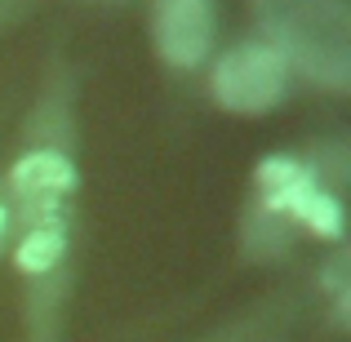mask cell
Returning <instances> with one entry per match:
<instances>
[{
    "mask_svg": "<svg viewBox=\"0 0 351 342\" xmlns=\"http://www.w3.org/2000/svg\"><path fill=\"white\" fill-rule=\"evenodd\" d=\"M254 18L285 62L316 85L351 89V14L347 0H254Z\"/></svg>",
    "mask_w": 351,
    "mask_h": 342,
    "instance_id": "cell-1",
    "label": "cell"
},
{
    "mask_svg": "<svg viewBox=\"0 0 351 342\" xmlns=\"http://www.w3.org/2000/svg\"><path fill=\"white\" fill-rule=\"evenodd\" d=\"M258 182V205L280 214L285 223L311 231L320 240H343V200L334 187H325L311 164L293 160V156H267L254 173Z\"/></svg>",
    "mask_w": 351,
    "mask_h": 342,
    "instance_id": "cell-2",
    "label": "cell"
},
{
    "mask_svg": "<svg viewBox=\"0 0 351 342\" xmlns=\"http://www.w3.org/2000/svg\"><path fill=\"white\" fill-rule=\"evenodd\" d=\"M214 98L236 116H263L289 94V62L263 40H249L227 49L214 62V76H209Z\"/></svg>",
    "mask_w": 351,
    "mask_h": 342,
    "instance_id": "cell-3",
    "label": "cell"
},
{
    "mask_svg": "<svg viewBox=\"0 0 351 342\" xmlns=\"http://www.w3.org/2000/svg\"><path fill=\"white\" fill-rule=\"evenodd\" d=\"M152 32L169 67H200L214 45V0H156Z\"/></svg>",
    "mask_w": 351,
    "mask_h": 342,
    "instance_id": "cell-4",
    "label": "cell"
},
{
    "mask_svg": "<svg viewBox=\"0 0 351 342\" xmlns=\"http://www.w3.org/2000/svg\"><path fill=\"white\" fill-rule=\"evenodd\" d=\"M76 164L62 151H27L9 169V191L23 205L27 223H45V218H62V200L76 191Z\"/></svg>",
    "mask_w": 351,
    "mask_h": 342,
    "instance_id": "cell-5",
    "label": "cell"
},
{
    "mask_svg": "<svg viewBox=\"0 0 351 342\" xmlns=\"http://www.w3.org/2000/svg\"><path fill=\"white\" fill-rule=\"evenodd\" d=\"M67 254V223L62 218H45V223H27L23 240L14 249V267L23 276H49Z\"/></svg>",
    "mask_w": 351,
    "mask_h": 342,
    "instance_id": "cell-6",
    "label": "cell"
},
{
    "mask_svg": "<svg viewBox=\"0 0 351 342\" xmlns=\"http://www.w3.org/2000/svg\"><path fill=\"white\" fill-rule=\"evenodd\" d=\"M245 254L249 258H276V254H285L289 249V240H293V223H285L280 214H271L267 205H258L254 200V209H249V218H245Z\"/></svg>",
    "mask_w": 351,
    "mask_h": 342,
    "instance_id": "cell-7",
    "label": "cell"
},
{
    "mask_svg": "<svg viewBox=\"0 0 351 342\" xmlns=\"http://www.w3.org/2000/svg\"><path fill=\"white\" fill-rule=\"evenodd\" d=\"M320 284L329 289V298L338 302V311H343V320H347V298H351V262H347V254L329 258V267L320 271Z\"/></svg>",
    "mask_w": 351,
    "mask_h": 342,
    "instance_id": "cell-8",
    "label": "cell"
},
{
    "mask_svg": "<svg viewBox=\"0 0 351 342\" xmlns=\"http://www.w3.org/2000/svg\"><path fill=\"white\" fill-rule=\"evenodd\" d=\"M5 231H9V209L0 205V240H5Z\"/></svg>",
    "mask_w": 351,
    "mask_h": 342,
    "instance_id": "cell-9",
    "label": "cell"
}]
</instances>
